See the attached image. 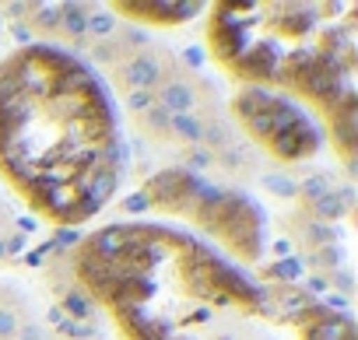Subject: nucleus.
Here are the masks:
<instances>
[{
	"label": "nucleus",
	"mask_w": 358,
	"mask_h": 340,
	"mask_svg": "<svg viewBox=\"0 0 358 340\" xmlns=\"http://www.w3.org/2000/svg\"><path fill=\"white\" fill-rule=\"evenodd\" d=\"M71 277L120 340H355L330 298L158 218L88 228L71 249Z\"/></svg>",
	"instance_id": "obj_1"
},
{
	"label": "nucleus",
	"mask_w": 358,
	"mask_h": 340,
	"mask_svg": "<svg viewBox=\"0 0 358 340\" xmlns=\"http://www.w3.org/2000/svg\"><path fill=\"white\" fill-rule=\"evenodd\" d=\"M0 183L53 228L99 221L120 193V116L78 53L25 43L0 57Z\"/></svg>",
	"instance_id": "obj_2"
},
{
	"label": "nucleus",
	"mask_w": 358,
	"mask_h": 340,
	"mask_svg": "<svg viewBox=\"0 0 358 340\" xmlns=\"http://www.w3.org/2000/svg\"><path fill=\"white\" fill-rule=\"evenodd\" d=\"M204 46L236 88L306 109L351 172L358 147V4H211Z\"/></svg>",
	"instance_id": "obj_3"
},
{
	"label": "nucleus",
	"mask_w": 358,
	"mask_h": 340,
	"mask_svg": "<svg viewBox=\"0 0 358 340\" xmlns=\"http://www.w3.org/2000/svg\"><path fill=\"white\" fill-rule=\"evenodd\" d=\"M141 197L158 221L197 235L201 242L222 249L229 260L250 270L260 267L267 232L260 207L246 193L232 186H215L187 168H162L141 186Z\"/></svg>",
	"instance_id": "obj_4"
},
{
	"label": "nucleus",
	"mask_w": 358,
	"mask_h": 340,
	"mask_svg": "<svg viewBox=\"0 0 358 340\" xmlns=\"http://www.w3.org/2000/svg\"><path fill=\"white\" fill-rule=\"evenodd\" d=\"M229 109H232L236 126L267 158H274L281 165L313 161L327 147L316 119L288 98H278V95H267L257 88H236Z\"/></svg>",
	"instance_id": "obj_5"
},
{
	"label": "nucleus",
	"mask_w": 358,
	"mask_h": 340,
	"mask_svg": "<svg viewBox=\"0 0 358 340\" xmlns=\"http://www.w3.org/2000/svg\"><path fill=\"white\" fill-rule=\"evenodd\" d=\"M116 15H127V18H144L151 15L148 22L151 25H179V22H187L194 18L201 8L197 4H113Z\"/></svg>",
	"instance_id": "obj_6"
}]
</instances>
